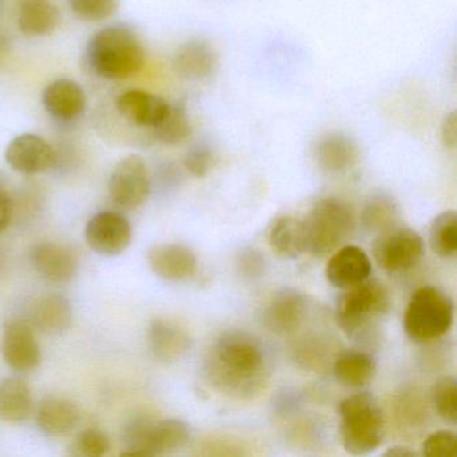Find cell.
<instances>
[{
	"label": "cell",
	"mask_w": 457,
	"mask_h": 457,
	"mask_svg": "<svg viewBox=\"0 0 457 457\" xmlns=\"http://www.w3.org/2000/svg\"><path fill=\"white\" fill-rule=\"evenodd\" d=\"M266 358L255 337L227 331L211 349L205 374L211 385L234 397H253L266 382Z\"/></svg>",
	"instance_id": "obj_1"
},
{
	"label": "cell",
	"mask_w": 457,
	"mask_h": 457,
	"mask_svg": "<svg viewBox=\"0 0 457 457\" xmlns=\"http://www.w3.org/2000/svg\"><path fill=\"white\" fill-rule=\"evenodd\" d=\"M85 61L96 76L120 81L140 73L145 63V52L132 28L116 23L95 34L87 44Z\"/></svg>",
	"instance_id": "obj_2"
},
{
	"label": "cell",
	"mask_w": 457,
	"mask_h": 457,
	"mask_svg": "<svg viewBox=\"0 0 457 457\" xmlns=\"http://www.w3.org/2000/svg\"><path fill=\"white\" fill-rule=\"evenodd\" d=\"M339 433L345 451L353 456H368L381 446L385 417L371 393L349 395L339 403Z\"/></svg>",
	"instance_id": "obj_3"
},
{
	"label": "cell",
	"mask_w": 457,
	"mask_h": 457,
	"mask_svg": "<svg viewBox=\"0 0 457 457\" xmlns=\"http://www.w3.org/2000/svg\"><path fill=\"white\" fill-rule=\"evenodd\" d=\"M303 223L306 253L325 258L338 250L354 228L352 208L339 199L326 197L312 205Z\"/></svg>",
	"instance_id": "obj_4"
},
{
	"label": "cell",
	"mask_w": 457,
	"mask_h": 457,
	"mask_svg": "<svg viewBox=\"0 0 457 457\" xmlns=\"http://www.w3.org/2000/svg\"><path fill=\"white\" fill-rule=\"evenodd\" d=\"M336 304L337 325L353 338H360L389 312L392 301L386 286L377 279H366L344 290Z\"/></svg>",
	"instance_id": "obj_5"
},
{
	"label": "cell",
	"mask_w": 457,
	"mask_h": 457,
	"mask_svg": "<svg viewBox=\"0 0 457 457\" xmlns=\"http://www.w3.org/2000/svg\"><path fill=\"white\" fill-rule=\"evenodd\" d=\"M453 323V302L433 286L414 291L403 315V330L411 341L427 344L448 333Z\"/></svg>",
	"instance_id": "obj_6"
},
{
	"label": "cell",
	"mask_w": 457,
	"mask_h": 457,
	"mask_svg": "<svg viewBox=\"0 0 457 457\" xmlns=\"http://www.w3.org/2000/svg\"><path fill=\"white\" fill-rule=\"evenodd\" d=\"M191 440V428L179 419L154 421L148 417L130 420L124 432V454L162 456L184 448Z\"/></svg>",
	"instance_id": "obj_7"
},
{
	"label": "cell",
	"mask_w": 457,
	"mask_h": 457,
	"mask_svg": "<svg viewBox=\"0 0 457 457\" xmlns=\"http://www.w3.org/2000/svg\"><path fill=\"white\" fill-rule=\"evenodd\" d=\"M151 173L148 165L137 154L117 162L109 179V195L117 207L136 210L148 200L151 194Z\"/></svg>",
	"instance_id": "obj_8"
},
{
	"label": "cell",
	"mask_w": 457,
	"mask_h": 457,
	"mask_svg": "<svg viewBox=\"0 0 457 457\" xmlns=\"http://www.w3.org/2000/svg\"><path fill=\"white\" fill-rule=\"evenodd\" d=\"M424 240L411 228H393L381 232L374 242L373 255L385 271H405L424 256Z\"/></svg>",
	"instance_id": "obj_9"
},
{
	"label": "cell",
	"mask_w": 457,
	"mask_h": 457,
	"mask_svg": "<svg viewBox=\"0 0 457 457\" xmlns=\"http://www.w3.org/2000/svg\"><path fill=\"white\" fill-rule=\"evenodd\" d=\"M133 231L129 220L113 211H104L87 221L85 240L96 253L106 258L121 255L130 243Z\"/></svg>",
	"instance_id": "obj_10"
},
{
	"label": "cell",
	"mask_w": 457,
	"mask_h": 457,
	"mask_svg": "<svg viewBox=\"0 0 457 457\" xmlns=\"http://www.w3.org/2000/svg\"><path fill=\"white\" fill-rule=\"evenodd\" d=\"M6 162L15 172L38 175L57 164V152L41 136L25 133L10 141Z\"/></svg>",
	"instance_id": "obj_11"
},
{
	"label": "cell",
	"mask_w": 457,
	"mask_h": 457,
	"mask_svg": "<svg viewBox=\"0 0 457 457\" xmlns=\"http://www.w3.org/2000/svg\"><path fill=\"white\" fill-rule=\"evenodd\" d=\"M2 353L10 368L17 371L36 370L42 362V350L30 326L21 320L4 328Z\"/></svg>",
	"instance_id": "obj_12"
},
{
	"label": "cell",
	"mask_w": 457,
	"mask_h": 457,
	"mask_svg": "<svg viewBox=\"0 0 457 457\" xmlns=\"http://www.w3.org/2000/svg\"><path fill=\"white\" fill-rule=\"evenodd\" d=\"M371 262L357 245H344L334 251L326 264L325 275L334 287L347 290L370 278Z\"/></svg>",
	"instance_id": "obj_13"
},
{
	"label": "cell",
	"mask_w": 457,
	"mask_h": 457,
	"mask_svg": "<svg viewBox=\"0 0 457 457\" xmlns=\"http://www.w3.org/2000/svg\"><path fill=\"white\" fill-rule=\"evenodd\" d=\"M148 264L162 279L181 282L194 277L197 270V258L187 245L165 243L154 245L148 251Z\"/></svg>",
	"instance_id": "obj_14"
},
{
	"label": "cell",
	"mask_w": 457,
	"mask_h": 457,
	"mask_svg": "<svg viewBox=\"0 0 457 457\" xmlns=\"http://www.w3.org/2000/svg\"><path fill=\"white\" fill-rule=\"evenodd\" d=\"M30 258L36 271L52 283L71 282L79 270L73 251L60 243H38L31 248Z\"/></svg>",
	"instance_id": "obj_15"
},
{
	"label": "cell",
	"mask_w": 457,
	"mask_h": 457,
	"mask_svg": "<svg viewBox=\"0 0 457 457\" xmlns=\"http://www.w3.org/2000/svg\"><path fill=\"white\" fill-rule=\"evenodd\" d=\"M42 105L53 119L71 122L84 113L87 95L81 85L73 79H55L42 92Z\"/></svg>",
	"instance_id": "obj_16"
},
{
	"label": "cell",
	"mask_w": 457,
	"mask_h": 457,
	"mask_svg": "<svg viewBox=\"0 0 457 457\" xmlns=\"http://www.w3.org/2000/svg\"><path fill=\"white\" fill-rule=\"evenodd\" d=\"M148 344L149 350L156 360L172 363L188 352L191 337L180 323L167 318H156L149 325Z\"/></svg>",
	"instance_id": "obj_17"
},
{
	"label": "cell",
	"mask_w": 457,
	"mask_h": 457,
	"mask_svg": "<svg viewBox=\"0 0 457 457\" xmlns=\"http://www.w3.org/2000/svg\"><path fill=\"white\" fill-rule=\"evenodd\" d=\"M117 111L130 124L154 129L167 113L170 104L154 93L129 90L117 98Z\"/></svg>",
	"instance_id": "obj_18"
},
{
	"label": "cell",
	"mask_w": 457,
	"mask_h": 457,
	"mask_svg": "<svg viewBox=\"0 0 457 457\" xmlns=\"http://www.w3.org/2000/svg\"><path fill=\"white\" fill-rule=\"evenodd\" d=\"M218 53L208 42L195 39L187 42L173 57V71L181 79L200 81L215 73L218 68Z\"/></svg>",
	"instance_id": "obj_19"
},
{
	"label": "cell",
	"mask_w": 457,
	"mask_h": 457,
	"mask_svg": "<svg viewBox=\"0 0 457 457\" xmlns=\"http://www.w3.org/2000/svg\"><path fill=\"white\" fill-rule=\"evenodd\" d=\"M306 314V299L294 290H283L264 310V323L278 334L291 333L299 328Z\"/></svg>",
	"instance_id": "obj_20"
},
{
	"label": "cell",
	"mask_w": 457,
	"mask_h": 457,
	"mask_svg": "<svg viewBox=\"0 0 457 457\" xmlns=\"http://www.w3.org/2000/svg\"><path fill=\"white\" fill-rule=\"evenodd\" d=\"M81 421V411L74 401L65 397H47L39 403L37 424L47 436H65Z\"/></svg>",
	"instance_id": "obj_21"
},
{
	"label": "cell",
	"mask_w": 457,
	"mask_h": 457,
	"mask_svg": "<svg viewBox=\"0 0 457 457\" xmlns=\"http://www.w3.org/2000/svg\"><path fill=\"white\" fill-rule=\"evenodd\" d=\"M18 28L28 37H46L60 25L61 12L54 0H17Z\"/></svg>",
	"instance_id": "obj_22"
},
{
	"label": "cell",
	"mask_w": 457,
	"mask_h": 457,
	"mask_svg": "<svg viewBox=\"0 0 457 457\" xmlns=\"http://www.w3.org/2000/svg\"><path fill=\"white\" fill-rule=\"evenodd\" d=\"M358 148L349 136L331 133L320 138L315 148V157L320 168L331 173H341L354 167L358 162Z\"/></svg>",
	"instance_id": "obj_23"
},
{
	"label": "cell",
	"mask_w": 457,
	"mask_h": 457,
	"mask_svg": "<svg viewBox=\"0 0 457 457\" xmlns=\"http://www.w3.org/2000/svg\"><path fill=\"white\" fill-rule=\"evenodd\" d=\"M71 304L62 294H49L34 303L31 320L42 333L62 334L71 328Z\"/></svg>",
	"instance_id": "obj_24"
},
{
	"label": "cell",
	"mask_w": 457,
	"mask_h": 457,
	"mask_svg": "<svg viewBox=\"0 0 457 457\" xmlns=\"http://www.w3.org/2000/svg\"><path fill=\"white\" fill-rule=\"evenodd\" d=\"M33 395L29 385L17 377L0 381V419L7 422H23L33 413Z\"/></svg>",
	"instance_id": "obj_25"
},
{
	"label": "cell",
	"mask_w": 457,
	"mask_h": 457,
	"mask_svg": "<svg viewBox=\"0 0 457 457\" xmlns=\"http://www.w3.org/2000/svg\"><path fill=\"white\" fill-rule=\"evenodd\" d=\"M270 247L285 259H296L306 253L303 223L293 216L277 219L269 231Z\"/></svg>",
	"instance_id": "obj_26"
},
{
	"label": "cell",
	"mask_w": 457,
	"mask_h": 457,
	"mask_svg": "<svg viewBox=\"0 0 457 457\" xmlns=\"http://www.w3.org/2000/svg\"><path fill=\"white\" fill-rule=\"evenodd\" d=\"M376 361L365 352L342 353L334 361L333 373L339 384L347 387H362L376 374Z\"/></svg>",
	"instance_id": "obj_27"
},
{
	"label": "cell",
	"mask_w": 457,
	"mask_h": 457,
	"mask_svg": "<svg viewBox=\"0 0 457 457\" xmlns=\"http://www.w3.org/2000/svg\"><path fill=\"white\" fill-rule=\"evenodd\" d=\"M429 245L440 258L449 259L457 253V215L454 211H445L436 216L430 224Z\"/></svg>",
	"instance_id": "obj_28"
},
{
	"label": "cell",
	"mask_w": 457,
	"mask_h": 457,
	"mask_svg": "<svg viewBox=\"0 0 457 457\" xmlns=\"http://www.w3.org/2000/svg\"><path fill=\"white\" fill-rule=\"evenodd\" d=\"M192 127L186 109L170 105L162 121L154 128V137L165 145H178L191 136Z\"/></svg>",
	"instance_id": "obj_29"
},
{
	"label": "cell",
	"mask_w": 457,
	"mask_h": 457,
	"mask_svg": "<svg viewBox=\"0 0 457 457\" xmlns=\"http://www.w3.org/2000/svg\"><path fill=\"white\" fill-rule=\"evenodd\" d=\"M398 211L395 203L385 195L371 197L362 212V221L370 231L381 232L395 227Z\"/></svg>",
	"instance_id": "obj_30"
},
{
	"label": "cell",
	"mask_w": 457,
	"mask_h": 457,
	"mask_svg": "<svg viewBox=\"0 0 457 457\" xmlns=\"http://www.w3.org/2000/svg\"><path fill=\"white\" fill-rule=\"evenodd\" d=\"M432 401L438 416L454 424L457 419V384L453 376H444L432 387Z\"/></svg>",
	"instance_id": "obj_31"
},
{
	"label": "cell",
	"mask_w": 457,
	"mask_h": 457,
	"mask_svg": "<svg viewBox=\"0 0 457 457\" xmlns=\"http://www.w3.org/2000/svg\"><path fill=\"white\" fill-rule=\"evenodd\" d=\"M111 449V440L103 430L89 428L71 441L69 454L76 457H103Z\"/></svg>",
	"instance_id": "obj_32"
},
{
	"label": "cell",
	"mask_w": 457,
	"mask_h": 457,
	"mask_svg": "<svg viewBox=\"0 0 457 457\" xmlns=\"http://www.w3.org/2000/svg\"><path fill=\"white\" fill-rule=\"evenodd\" d=\"M119 0H69L74 15L87 22L109 20L119 10Z\"/></svg>",
	"instance_id": "obj_33"
},
{
	"label": "cell",
	"mask_w": 457,
	"mask_h": 457,
	"mask_svg": "<svg viewBox=\"0 0 457 457\" xmlns=\"http://www.w3.org/2000/svg\"><path fill=\"white\" fill-rule=\"evenodd\" d=\"M456 452L457 438L451 430L432 433L422 443V454L427 457H453Z\"/></svg>",
	"instance_id": "obj_34"
},
{
	"label": "cell",
	"mask_w": 457,
	"mask_h": 457,
	"mask_svg": "<svg viewBox=\"0 0 457 457\" xmlns=\"http://www.w3.org/2000/svg\"><path fill=\"white\" fill-rule=\"evenodd\" d=\"M187 170L195 178H204L212 165V152L204 145H196L188 151L184 159Z\"/></svg>",
	"instance_id": "obj_35"
},
{
	"label": "cell",
	"mask_w": 457,
	"mask_h": 457,
	"mask_svg": "<svg viewBox=\"0 0 457 457\" xmlns=\"http://www.w3.org/2000/svg\"><path fill=\"white\" fill-rule=\"evenodd\" d=\"M456 113L452 112V113L446 114L443 124H441V141L445 148L454 149L456 148Z\"/></svg>",
	"instance_id": "obj_36"
},
{
	"label": "cell",
	"mask_w": 457,
	"mask_h": 457,
	"mask_svg": "<svg viewBox=\"0 0 457 457\" xmlns=\"http://www.w3.org/2000/svg\"><path fill=\"white\" fill-rule=\"evenodd\" d=\"M12 197L0 187V234L6 231L12 221Z\"/></svg>",
	"instance_id": "obj_37"
},
{
	"label": "cell",
	"mask_w": 457,
	"mask_h": 457,
	"mask_svg": "<svg viewBox=\"0 0 457 457\" xmlns=\"http://www.w3.org/2000/svg\"><path fill=\"white\" fill-rule=\"evenodd\" d=\"M384 454L389 457H414L417 453L411 451V449H409L408 446L397 445L395 446V448L387 449Z\"/></svg>",
	"instance_id": "obj_38"
},
{
	"label": "cell",
	"mask_w": 457,
	"mask_h": 457,
	"mask_svg": "<svg viewBox=\"0 0 457 457\" xmlns=\"http://www.w3.org/2000/svg\"><path fill=\"white\" fill-rule=\"evenodd\" d=\"M10 42L6 33L0 29V62H4L6 55L9 54Z\"/></svg>",
	"instance_id": "obj_39"
},
{
	"label": "cell",
	"mask_w": 457,
	"mask_h": 457,
	"mask_svg": "<svg viewBox=\"0 0 457 457\" xmlns=\"http://www.w3.org/2000/svg\"><path fill=\"white\" fill-rule=\"evenodd\" d=\"M4 0H0V12H2V9H4Z\"/></svg>",
	"instance_id": "obj_40"
}]
</instances>
